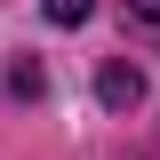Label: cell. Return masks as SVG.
I'll return each mask as SVG.
<instances>
[{
  "label": "cell",
  "instance_id": "obj_3",
  "mask_svg": "<svg viewBox=\"0 0 160 160\" xmlns=\"http://www.w3.org/2000/svg\"><path fill=\"white\" fill-rule=\"evenodd\" d=\"M128 8H136V16H160V0H128Z\"/></svg>",
  "mask_w": 160,
  "mask_h": 160
},
{
  "label": "cell",
  "instance_id": "obj_1",
  "mask_svg": "<svg viewBox=\"0 0 160 160\" xmlns=\"http://www.w3.org/2000/svg\"><path fill=\"white\" fill-rule=\"evenodd\" d=\"M96 96H104V104H112V112H120V104H136V96H144V80L128 72V64H112V72L96 80Z\"/></svg>",
  "mask_w": 160,
  "mask_h": 160
},
{
  "label": "cell",
  "instance_id": "obj_2",
  "mask_svg": "<svg viewBox=\"0 0 160 160\" xmlns=\"http://www.w3.org/2000/svg\"><path fill=\"white\" fill-rule=\"evenodd\" d=\"M88 8H96V0H48V24H80Z\"/></svg>",
  "mask_w": 160,
  "mask_h": 160
}]
</instances>
